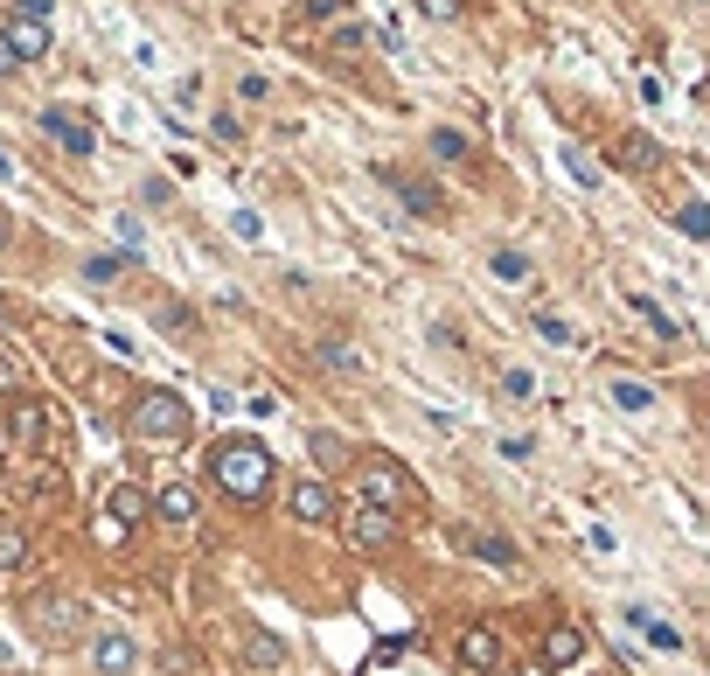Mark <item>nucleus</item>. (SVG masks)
Masks as SVG:
<instances>
[{
    "instance_id": "obj_28",
    "label": "nucleus",
    "mask_w": 710,
    "mask_h": 676,
    "mask_svg": "<svg viewBox=\"0 0 710 676\" xmlns=\"http://www.w3.org/2000/svg\"><path fill=\"white\" fill-rule=\"evenodd\" d=\"M91 537H98V544H112V551H119V544H126L132 531H126L119 516H105V510H98V523H91Z\"/></svg>"
},
{
    "instance_id": "obj_15",
    "label": "nucleus",
    "mask_w": 710,
    "mask_h": 676,
    "mask_svg": "<svg viewBox=\"0 0 710 676\" xmlns=\"http://www.w3.org/2000/svg\"><path fill=\"white\" fill-rule=\"evenodd\" d=\"M8 433H14V446H35L49 433V411L43 405H14V419H8Z\"/></svg>"
},
{
    "instance_id": "obj_29",
    "label": "nucleus",
    "mask_w": 710,
    "mask_h": 676,
    "mask_svg": "<svg viewBox=\"0 0 710 676\" xmlns=\"http://www.w3.org/2000/svg\"><path fill=\"white\" fill-rule=\"evenodd\" d=\"M209 140H223V147H237V140H244V126H237V112H217V119H209Z\"/></svg>"
},
{
    "instance_id": "obj_30",
    "label": "nucleus",
    "mask_w": 710,
    "mask_h": 676,
    "mask_svg": "<svg viewBox=\"0 0 710 676\" xmlns=\"http://www.w3.org/2000/svg\"><path fill=\"white\" fill-rule=\"evenodd\" d=\"M635 314H641V322L655 328V335H668V342H676V322H668V314L655 307V300H635Z\"/></svg>"
},
{
    "instance_id": "obj_22",
    "label": "nucleus",
    "mask_w": 710,
    "mask_h": 676,
    "mask_svg": "<svg viewBox=\"0 0 710 676\" xmlns=\"http://www.w3.org/2000/svg\"><path fill=\"white\" fill-rule=\"evenodd\" d=\"M488 272L502 279V287H515V279L529 272V258H523V252H488Z\"/></svg>"
},
{
    "instance_id": "obj_24",
    "label": "nucleus",
    "mask_w": 710,
    "mask_h": 676,
    "mask_svg": "<svg viewBox=\"0 0 710 676\" xmlns=\"http://www.w3.org/2000/svg\"><path fill=\"white\" fill-rule=\"evenodd\" d=\"M558 161H564V167H571V175H579V182H585V189H600V167H592V161H585V154H579V147H571V140L558 147Z\"/></svg>"
},
{
    "instance_id": "obj_25",
    "label": "nucleus",
    "mask_w": 710,
    "mask_h": 676,
    "mask_svg": "<svg viewBox=\"0 0 710 676\" xmlns=\"http://www.w3.org/2000/svg\"><path fill=\"white\" fill-rule=\"evenodd\" d=\"M244 655H252L258 669H279V663H286V649L272 642V634H252V649H244Z\"/></svg>"
},
{
    "instance_id": "obj_35",
    "label": "nucleus",
    "mask_w": 710,
    "mask_h": 676,
    "mask_svg": "<svg viewBox=\"0 0 710 676\" xmlns=\"http://www.w3.org/2000/svg\"><path fill=\"white\" fill-rule=\"evenodd\" d=\"M14 8H22V14H35V22H49V14H56V0H14Z\"/></svg>"
},
{
    "instance_id": "obj_3",
    "label": "nucleus",
    "mask_w": 710,
    "mask_h": 676,
    "mask_svg": "<svg viewBox=\"0 0 710 676\" xmlns=\"http://www.w3.org/2000/svg\"><path fill=\"white\" fill-rule=\"evenodd\" d=\"M411 496H418V488H411V475H405L397 461H370V467H362V502H376V510L397 516Z\"/></svg>"
},
{
    "instance_id": "obj_16",
    "label": "nucleus",
    "mask_w": 710,
    "mask_h": 676,
    "mask_svg": "<svg viewBox=\"0 0 710 676\" xmlns=\"http://www.w3.org/2000/svg\"><path fill=\"white\" fill-rule=\"evenodd\" d=\"M459 544H467L474 558H488V566H515V544H509V537H481V531H459Z\"/></svg>"
},
{
    "instance_id": "obj_26",
    "label": "nucleus",
    "mask_w": 710,
    "mask_h": 676,
    "mask_svg": "<svg viewBox=\"0 0 710 676\" xmlns=\"http://www.w3.org/2000/svg\"><path fill=\"white\" fill-rule=\"evenodd\" d=\"M676 223H683L689 237H710V202H683V210H676Z\"/></svg>"
},
{
    "instance_id": "obj_32",
    "label": "nucleus",
    "mask_w": 710,
    "mask_h": 676,
    "mask_svg": "<svg viewBox=\"0 0 710 676\" xmlns=\"http://www.w3.org/2000/svg\"><path fill=\"white\" fill-rule=\"evenodd\" d=\"M230 231H237L244 244H258V237H265V223H258V210H237V217H230Z\"/></svg>"
},
{
    "instance_id": "obj_7",
    "label": "nucleus",
    "mask_w": 710,
    "mask_h": 676,
    "mask_svg": "<svg viewBox=\"0 0 710 676\" xmlns=\"http://www.w3.org/2000/svg\"><path fill=\"white\" fill-rule=\"evenodd\" d=\"M43 133H49V140H63V154H77V161H84L91 147H98L91 119H77V112H63V105H49V112H43Z\"/></svg>"
},
{
    "instance_id": "obj_5",
    "label": "nucleus",
    "mask_w": 710,
    "mask_h": 676,
    "mask_svg": "<svg viewBox=\"0 0 710 676\" xmlns=\"http://www.w3.org/2000/svg\"><path fill=\"white\" fill-rule=\"evenodd\" d=\"M459 663L481 669V676H502L509 669V642L494 628H467V634H459Z\"/></svg>"
},
{
    "instance_id": "obj_34",
    "label": "nucleus",
    "mask_w": 710,
    "mask_h": 676,
    "mask_svg": "<svg viewBox=\"0 0 710 676\" xmlns=\"http://www.w3.org/2000/svg\"><path fill=\"white\" fill-rule=\"evenodd\" d=\"M418 8H426L432 22H453V14H459V0H418Z\"/></svg>"
},
{
    "instance_id": "obj_27",
    "label": "nucleus",
    "mask_w": 710,
    "mask_h": 676,
    "mask_svg": "<svg viewBox=\"0 0 710 676\" xmlns=\"http://www.w3.org/2000/svg\"><path fill=\"white\" fill-rule=\"evenodd\" d=\"M126 266H132V258H126V252H112V258H91V266H84V279H98V287H105V279H119Z\"/></svg>"
},
{
    "instance_id": "obj_36",
    "label": "nucleus",
    "mask_w": 710,
    "mask_h": 676,
    "mask_svg": "<svg viewBox=\"0 0 710 676\" xmlns=\"http://www.w3.org/2000/svg\"><path fill=\"white\" fill-rule=\"evenodd\" d=\"M14 70H22V56L8 49V35H0V78H14Z\"/></svg>"
},
{
    "instance_id": "obj_31",
    "label": "nucleus",
    "mask_w": 710,
    "mask_h": 676,
    "mask_svg": "<svg viewBox=\"0 0 710 676\" xmlns=\"http://www.w3.org/2000/svg\"><path fill=\"white\" fill-rule=\"evenodd\" d=\"M620 161H627V167H655V147H648L641 133H627V147H620Z\"/></svg>"
},
{
    "instance_id": "obj_33",
    "label": "nucleus",
    "mask_w": 710,
    "mask_h": 676,
    "mask_svg": "<svg viewBox=\"0 0 710 676\" xmlns=\"http://www.w3.org/2000/svg\"><path fill=\"white\" fill-rule=\"evenodd\" d=\"M502 391H509V398H529V391H536V377H529V370H509V377H502Z\"/></svg>"
},
{
    "instance_id": "obj_37",
    "label": "nucleus",
    "mask_w": 710,
    "mask_h": 676,
    "mask_svg": "<svg viewBox=\"0 0 710 676\" xmlns=\"http://www.w3.org/2000/svg\"><path fill=\"white\" fill-rule=\"evenodd\" d=\"M0 391H14V363H8V356H0Z\"/></svg>"
},
{
    "instance_id": "obj_6",
    "label": "nucleus",
    "mask_w": 710,
    "mask_h": 676,
    "mask_svg": "<svg viewBox=\"0 0 710 676\" xmlns=\"http://www.w3.org/2000/svg\"><path fill=\"white\" fill-rule=\"evenodd\" d=\"M383 182H391V196L405 202L411 217H439V210H446V202H439V189H432L426 175H405V167H383Z\"/></svg>"
},
{
    "instance_id": "obj_20",
    "label": "nucleus",
    "mask_w": 710,
    "mask_h": 676,
    "mask_svg": "<svg viewBox=\"0 0 710 676\" xmlns=\"http://www.w3.org/2000/svg\"><path fill=\"white\" fill-rule=\"evenodd\" d=\"M432 154H439V161H467V154H474V140H467V133H453V126H439V133H432Z\"/></svg>"
},
{
    "instance_id": "obj_14",
    "label": "nucleus",
    "mask_w": 710,
    "mask_h": 676,
    "mask_svg": "<svg viewBox=\"0 0 710 676\" xmlns=\"http://www.w3.org/2000/svg\"><path fill=\"white\" fill-rule=\"evenodd\" d=\"M153 516H167V523H188V516H196V488H188V481H167L161 496H153Z\"/></svg>"
},
{
    "instance_id": "obj_12",
    "label": "nucleus",
    "mask_w": 710,
    "mask_h": 676,
    "mask_svg": "<svg viewBox=\"0 0 710 676\" xmlns=\"http://www.w3.org/2000/svg\"><path fill=\"white\" fill-rule=\"evenodd\" d=\"M98 510H105V516H119L126 531H132V523H140V516H153V496H140V488H132V481H119V488H112V496L98 502Z\"/></svg>"
},
{
    "instance_id": "obj_2",
    "label": "nucleus",
    "mask_w": 710,
    "mask_h": 676,
    "mask_svg": "<svg viewBox=\"0 0 710 676\" xmlns=\"http://www.w3.org/2000/svg\"><path fill=\"white\" fill-rule=\"evenodd\" d=\"M132 440L147 446H182L188 440V405L175 391H147L140 405H132Z\"/></svg>"
},
{
    "instance_id": "obj_21",
    "label": "nucleus",
    "mask_w": 710,
    "mask_h": 676,
    "mask_svg": "<svg viewBox=\"0 0 710 676\" xmlns=\"http://www.w3.org/2000/svg\"><path fill=\"white\" fill-rule=\"evenodd\" d=\"M529 328L544 335V342H558V349L571 342V322H564V314H550V307H536V314H529Z\"/></svg>"
},
{
    "instance_id": "obj_8",
    "label": "nucleus",
    "mask_w": 710,
    "mask_h": 676,
    "mask_svg": "<svg viewBox=\"0 0 710 676\" xmlns=\"http://www.w3.org/2000/svg\"><path fill=\"white\" fill-rule=\"evenodd\" d=\"M0 35H8V49L22 56V63H35V56H49V22H35V14L14 8L8 22H0Z\"/></svg>"
},
{
    "instance_id": "obj_18",
    "label": "nucleus",
    "mask_w": 710,
    "mask_h": 676,
    "mask_svg": "<svg viewBox=\"0 0 710 676\" xmlns=\"http://www.w3.org/2000/svg\"><path fill=\"white\" fill-rule=\"evenodd\" d=\"M28 566V537L14 523H0V572H22Z\"/></svg>"
},
{
    "instance_id": "obj_1",
    "label": "nucleus",
    "mask_w": 710,
    "mask_h": 676,
    "mask_svg": "<svg viewBox=\"0 0 710 676\" xmlns=\"http://www.w3.org/2000/svg\"><path fill=\"white\" fill-rule=\"evenodd\" d=\"M209 481H217L223 496H237V502H258L265 488H272V454H265V440H217Z\"/></svg>"
},
{
    "instance_id": "obj_11",
    "label": "nucleus",
    "mask_w": 710,
    "mask_h": 676,
    "mask_svg": "<svg viewBox=\"0 0 710 676\" xmlns=\"http://www.w3.org/2000/svg\"><path fill=\"white\" fill-rule=\"evenodd\" d=\"M35 628L43 634H77L84 628V607H77V599H35Z\"/></svg>"
},
{
    "instance_id": "obj_17",
    "label": "nucleus",
    "mask_w": 710,
    "mask_h": 676,
    "mask_svg": "<svg viewBox=\"0 0 710 676\" xmlns=\"http://www.w3.org/2000/svg\"><path fill=\"white\" fill-rule=\"evenodd\" d=\"M627 621H635V628H641V634H648V642H655V649H668V655L683 649V634L668 628V621H655V614H648V607H627Z\"/></svg>"
},
{
    "instance_id": "obj_13",
    "label": "nucleus",
    "mask_w": 710,
    "mask_h": 676,
    "mask_svg": "<svg viewBox=\"0 0 710 676\" xmlns=\"http://www.w3.org/2000/svg\"><path fill=\"white\" fill-rule=\"evenodd\" d=\"M91 663H98L105 676H126L132 669V642L126 634H91Z\"/></svg>"
},
{
    "instance_id": "obj_19",
    "label": "nucleus",
    "mask_w": 710,
    "mask_h": 676,
    "mask_svg": "<svg viewBox=\"0 0 710 676\" xmlns=\"http://www.w3.org/2000/svg\"><path fill=\"white\" fill-rule=\"evenodd\" d=\"M613 405H620V411H648V405H655V391L635 384V377H613Z\"/></svg>"
},
{
    "instance_id": "obj_10",
    "label": "nucleus",
    "mask_w": 710,
    "mask_h": 676,
    "mask_svg": "<svg viewBox=\"0 0 710 676\" xmlns=\"http://www.w3.org/2000/svg\"><path fill=\"white\" fill-rule=\"evenodd\" d=\"M579 655H585V634L571 628V621H558V628L544 634V669H571Z\"/></svg>"
},
{
    "instance_id": "obj_23",
    "label": "nucleus",
    "mask_w": 710,
    "mask_h": 676,
    "mask_svg": "<svg viewBox=\"0 0 710 676\" xmlns=\"http://www.w3.org/2000/svg\"><path fill=\"white\" fill-rule=\"evenodd\" d=\"M153 322H161V328H175V335H188V328H196V314H188L182 300H161V307H153Z\"/></svg>"
},
{
    "instance_id": "obj_4",
    "label": "nucleus",
    "mask_w": 710,
    "mask_h": 676,
    "mask_svg": "<svg viewBox=\"0 0 710 676\" xmlns=\"http://www.w3.org/2000/svg\"><path fill=\"white\" fill-rule=\"evenodd\" d=\"M349 544H356V551H391V544H397V516L376 510V502H356V510H349Z\"/></svg>"
},
{
    "instance_id": "obj_9",
    "label": "nucleus",
    "mask_w": 710,
    "mask_h": 676,
    "mask_svg": "<svg viewBox=\"0 0 710 676\" xmlns=\"http://www.w3.org/2000/svg\"><path fill=\"white\" fill-rule=\"evenodd\" d=\"M286 502H293L300 523H328L335 516V488L328 481H293V496H286Z\"/></svg>"
}]
</instances>
